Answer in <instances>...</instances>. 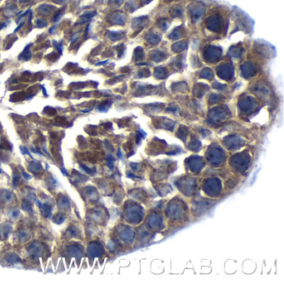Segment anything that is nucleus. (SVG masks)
I'll return each mask as SVG.
<instances>
[{
	"label": "nucleus",
	"mask_w": 284,
	"mask_h": 284,
	"mask_svg": "<svg viewBox=\"0 0 284 284\" xmlns=\"http://www.w3.org/2000/svg\"><path fill=\"white\" fill-rule=\"evenodd\" d=\"M5 260L9 264H16L21 262V258L14 252H10L5 256Z\"/></svg>",
	"instance_id": "nucleus-6"
},
{
	"label": "nucleus",
	"mask_w": 284,
	"mask_h": 284,
	"mask_svg": "<svg viewBox=\"0 0 284 284\" xmlns=\"http://www.w3.org/2000/svg\"><path fill=\"white\" fill-rule=\"evenodd\" d=\"M21 173H22V175L23 176V178H24L26 179V180H29V179L32 178V176H31V175H29L28 173H25L24 170H23V168L21 169Z\"/></svg>",
	"instance_id": "nucleus-18"
},
{
	"label": "nucleus",
	"mask_w": 284,
	"mask_h": 284,
	"mask_svg": "<svg viewBox=\"0 0 284 284\" xmlns=\"http://www.w3.org/2000/svg\"><path fill=\"white\" fill-rule=\"evenodd\" d=\"M57 204H58V207L61 209H68V208H70L69 199L67 196H64V195L60 196V198L58 199Z\"/></svg>",
	"instance_id": "nucleus-5"
},
{
	"label": "nucleus",
	"mask_w": 284,
	"mask_h": 284,
	"mask_svg": "<svg viewBox=\"0 0 284 284\" xmlns=\"http://www.w3.org/2000/svg\"><path fill=\"white\" fill-rule=\"evenodd\" d=\"M43 91H44V95H45V96H48V94H47V93H46V90H45V88H44V87H43Z\"/></svg>",
	"instance_id": "nucleus-22"
},
{
	"label": "nucleus",
	"mask_w": 284,
	"mask_h": 284,
	"mask_svg": "<svg viewBox=\"0 0 284 284\" xmlns=\"http://www.w3.org/2000/svg\"><path fill=\"white\" fill-rule=\"evenodd\" d=\"M22 208L24 211L28 212V213H34V210H33V207H32V203H30V201L28 200V199H24V200L23 201Z\"/></svg>",
	"instance_id": "nucleus-11"
},
{
	"label": "nucleus",
	"mask_w": 284,
	"mask_h": 284,
	"mask_svg": "<svg viewBox=\"0 0 284 284\" xmlns=\"http://www.w3.org/2000/svg\"><path fill=\"white\" fill-rule=\"evenodd\" d=\"M20 182V174L18 173V172L17 170H15L13 172V188H17L18 183H19Z\"/></svg>",
	"instance_id": "nucleus-14"
},
{
	"label": "nucleus",
	"mask_w": 284,
	"mask_h": 284,
	"mask_svg": "<svg viewBox=\"0 0 284 284\" xmlns=\"http://www.w3.org/2000/svg\"><path fill=\"white\" fill-rule=\"evenodd\" d=\"M35 203H36V204H37V205L39 206V208H42V206H43V203H42L41 202L39 201V200H38V199H35Z\"/></svg>",
	"instance_id": "nucleus-21"
},
{
	"label": "nucleus",
	"mask_w": 284,
	"mask_h": 284,
	"mask_svg": "<svg viewBox=\"0 0 284 284\" xmlns=\"http://www.w3.org/2000/svg\"><path fill=\"white\" fill-rule=\"evenodd\" d=\"M42 164L41 163L39 162V161H36V160H33L32 162H30L29 164H28V170H29L31 173H39L40 171L42 170Z\"/></svg>",
	"instance_id": "nucleus-7"
},
{
	"label": "nucleus",
	"mask_w": 284,
	"mask_h": 284,
	"mask_svg": "<svg viewBox=\"0 0 284 284\" xmlns=\"http://www.w3.org/2000/svg\"><path fill=\"white\" fill-rule=\"evenodd\" d=\"M20 151H21V152H22V154H23V155L28 154V156H29V157H32V155L30 154L29 151L28 150L27 147H23V146H21V147H20Z\"/></svg>",
	"instance_id": "nucleus-17"
},
{
	"label": "nucleus",
	"mask_w": 284,
	"mask_h": 284,
	"mask_svg": "<svg viewBox=\"0 0 284 284\" xmlns=\"http://www.w3.org/2000/svg\"><path fill=\"white\" fill-rule=\"evenodd\" d=\"M17 236L18 240L22 243H24L30 238V234L26 231H19L18 233H17Z\"/></svg>",
	"instance_id": "nucleus-10"
},
{
	"label": "nucleus",
	"mask_w": 284,
	"mask_h": 284,
	"mask_svg": "<svg viewBox=\"0 0 284 284\" xmlns=\"http://www.w3.org/2000/svg\"><path fill=\"white\" fill-rule=\"evenodd\" d=\"M31 150H32L33 152H35V153H37V154H39V155H43V153H42L41 152H39V150L36 149V148H34V147H32Z\"/></svg>",
	"instance_id": "nucleus-20"
},
{
	"label": "nucleus",
	"mask_w": 284,
	"mask_h": 284,
	"mask_svg": "<svg viewBox=\"0 0 284 284\" xmlns=\"http://www.w3.org/2000/svg\"><path fill=\"white\" fill-rule=\"evenodd\" d=\"M65 220V216L63 213H57L54 215V217L53 218V222L56 224H62Z\"/></svg>",
	"instance_id": "nucleus-12"
},
{
	"label": "nucleus",
	"mask_w": 284,
	"mask_h": 284,
	"mask_svg": "<svg viewBox=\"0 0 284 284\" xmlns=\"http://www.w3.org/2000/svg\"><path fill=\"white\" fill-rule=\"evenodd\" d=\"M67 233L70 235L71 237H74V238H78L79 235V230L76 226H70L68 229H67Z\"/></svg>",
	"instance_id": "nucleus-13"
},
{
	"label": "nucleus",
	"mask_w": 284,
	"mask_h": 284,
	"mask_svg": "<svg viewBox=\"0 0 284 284\" xmlns=\"http://www.w3.org/2000/svg\"><path fill=\"white\" fill-rule=\"evenodd\" d=\"M19 215H20V211L18 210V209H17V208L12 209V210L10 211L9 213H8V216H9L10 218H14V219H16V218H18Z\"/></svg>",
	"instance_id": "nucleus-15"
},
{
	"label": "nucleus",
	"mask_w": 284,
	"mask_h": 284,
	"mask_svg": "<svg viewBox=\"0 0 284 284\" xmlns=\"http://www.w3.org/2000/svg\"><path fill=\"white\" fill-rule=\"evenodd\" d=\"M14 199V194L8 189H2L0 191V202L3 203H11Z\"/></svg>",
	"instance_id": "nucleus-2"
},
{
	"label": "nucleus",
	"mask_w": 284,
	"mask_h": 284,
	"mask_svg": "<svg viewBox=\"0 0 284 284\" xmlns=\"http://www.w3.org/2000/svg\"><path fill=\"white\" fill-rule=\"evenodd\" d=\"M27 251L33 258H38V257H41V255L43 254L44 247L39 242H34L27 247Z\"/></svg>",
	"instance_id": "nucleus-1"
},
{
	"label": "nucleus",
	"mask_w": 284,
	"mask_h": 284,
	"mask_svg": "<svg viewBox=\"0 0 284 284\" xmlns=\"http://www.w3.org/2000/svg\"><path fill=\"white\" fill-rule=\"evenodd\" d=\"M54 45L55 46V48L57 49V50L59 52V54H63V44H62V43H59V44H58L56 41H54Z\"/></svg>",
	"instance_id": "nucleus-16"
},
{
	"label": "nucleus",
	"mask_w": 284,
	"mask_h": 284,
	"mask_svg": "<svg viewBox=\"0 0 284 284\" xmlns=\"http://www.w3.org/2000/svg\"><path fill=\"white\" fill-rule=\"evenodd\" d=\"M11 231H12V226L9 223H3L2 225H0V239L5 240L6 238H8Z\"/></svg>",
	"instance_id": "nucleus-4"
},
{
	"label": "nucleus",
	"mask_w": 284,
	"mask_h": 284,
	"mask_svg": "<svg viewBox=\"0 0 284 284\" xmlns=\"http://www.w3.org/2000/svg\"><path fill=\"white\" fill-rule=\"evenodd\" d=\"M32 44H29V45H28L25 49L23 51V53L20 54V56L18 57V59L19 60H23V61H28V60H29L31 59V53H30V49L29 47L31 46Z\"/></svg>",
	"instance_id": "nucleus-9"
},
{
	"label": "nucleus",
	"mask_w": 284,
	"mask_h": 284,
	"mask_svg": "<svg viewBox=\"0 0 284 284\" xmlns=\"http://www.w3.org/2000/svg\"><path fill=\"white\" fill-rule=\"evenodd\" d=\"M40 209H41L42 212H43V214L45 216V218H52V210H53V207H52L49 203H44Z\"/></svg>",
	"instance_id": "nucleus-8"
},
{
	"label": "nucleus",
	"mask_w": 284,
	"mask_h": 284,
	"mask_svg": "<svg viewBox=\"0 0 284 284\" xmlns=\"http://www.w3.org/2000/svg\"><path fill=\"white\" fill-rule=\"evenodd\" d=\"M60 170H61V172L63 173V174H64V175H65V176H68V177L69 176V174L68 173V172H67V170L65 168H60Z\"/></svg>",
	"instance_id": "nucleus-19"
},
{
	"label": "nucleus",
	"mask_w": 284,
	"mask_h": 284,
	"mask_svg": "<svg viewBox=\"0 0 284 284\" xmlns=\"http://www.w3.org/2000/svg\"><path fill=\"white\" fill-rule=\"evenodd\" d=\"M3 173V171H2V169H1V168H0V173Z\"/></svg>",
	"instance_id": "nucleus-23"
},
{
	"label": "nucleus",
	"mask_w": 284,
	"mask_h": 284,
	"mask_svg": "<svg viewBox=\"0 0 284 284\" xmlns=\"http://www.w3.org/2000/svg\"><path fill=\"white\" fill-rule=\"evenodd\" d=\"M67 252H68V254L72 256V257H74L76 259H78L80 256L82 255V246L80 247L79 245H78V243H75L73 246H69L68 247V249H67Z\"/></svg>",
	"instance_id": "nucleus-3"
}]
</instances>
